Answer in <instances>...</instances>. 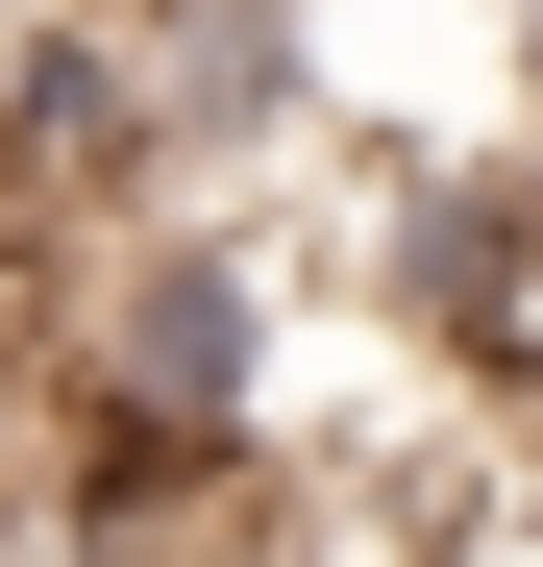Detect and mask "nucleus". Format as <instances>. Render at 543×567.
Segmentation results:
<instances>
[{"mask_svg":"<svg viewBox=\"0 0 543 567\" xmlns=\"http://www.w3.org/2000/svg\"><path fill=\"white\" fill-rule=\"evenodd\" d=\"M519 124H543V0H519Z\"/></svg>","mask_w":543,"mask_h":567,"instance_id":"nucleus-3","label":"nucleus"},{"mask_svg":"<svg viewBox=\"0 0 543 567\" xmlns=\"http://www.w3.org/2000/svg\"><path fill=\"white\" fill-rule=\"evenodd\" d=\"M124 124L173 173H223L247 124H297V0H148L124 25Z\"/></svg>","mask_w":543,"mask_h":567,"instance_id":"nucleus-2","label":"nucleus"},{"mask_svg":"<svg viewBox=\"0 0 543 567\" xmlns=\"http://www.w3.org/2000/svg\"><path fill=\"white\" fill-rule=\"evenodd\" d=\"M124 395L148 420H247L272 395V271L223 223H148V271H124Z\"/></svg>","mask_w":543,"mask_h":567,"instance_id":"nucleus-1","label":"nucleus"}]
</instances>
